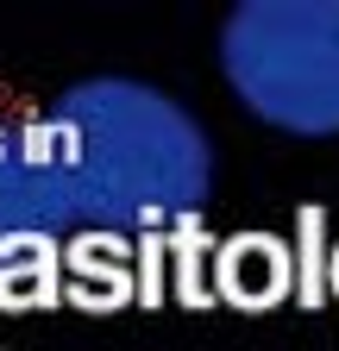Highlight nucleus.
Masks as SVG:
<instances>
[{
  "mask_svg": "<svg viewBox=\"0 0 339 351\" xmlns=\"http://www.w3.org/2000/svg\"><path fill=\"white\" fill-rule=\"evenodd\" d=\"M45 145L69 189L75 226L163 232L189 226L214 195V145L201 119L132 75H89L51 101Z\"/></svg>",
  "mask_w": 339,
  "mask_h": 351,
  "instance_id": "nucleus-1",
  "label": "nucleus"
},
{
  "mask_svg": "<svg viewBox=\"0 0 339 351\" xmlns=\"http://www.w3.org/2000/svg\"><path fill=\"white\" fill-rule=\"evenodd\" d=\"M226 88L289 138H339V0H239L220 25Z\"/></svg>",
  "mask_w": 339,
  "mask_h": 351,
  "instance_id": "nucleus-2",
  "label": "nucleus"
},
{
  "mask_svg": "<svg viewBox=\"0 0 339 351\" xmlns=\"http://www.w3.org/2000/svg\"><path fill=\"white\" fill-rule=\"evenodd\" d=\"M75 232V207L38 119H0V251H32Z\"/></svg>",
  "mask_w": 339,
  "mask_h": 351,
  "instance_id": "nucleus-3",
  "label": "nucleus"
}]
</instances>
